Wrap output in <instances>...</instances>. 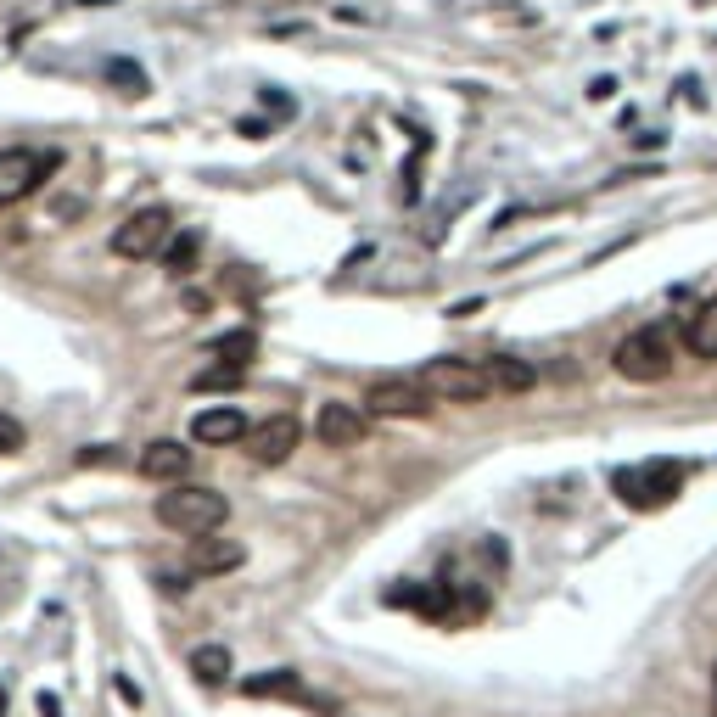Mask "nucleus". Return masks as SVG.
I'll use <instances>...</instances> for the list:
<instances>
[{
  "mask_svg": "<svg viewBox=\"0 0 717 717\" xmlns=\"http://www.w3.org/2000/svg\"><path fill=\"white\" fill-rule=\"evenodd\" d=\"M421 387L432 398H449V404H482V398H493L488 359H432L421 370Z\"/></svg>",
  "mask_w": 717,
  "mask_h": 717,
  "instance_id": "nucleus-3",
  "label": "nucleus"
},
{
  "mask_svg": "<svg viewBox=\"0 0 717 717\" xmlns=\"http://www.w3.org/2000/svg\"><path fill=\"white\" fill-rule=\"evenodd\" d=\"M191 667H197L202 684H225L230 678V650L225 645H202L197 656H191Z\"/></svg>",
  "mask_w": 717,
  "mask_h": 717,
  "instance_id": "nucleus-18",
  "label": "nucleus"
},
{
  "mask_svg": "<svg viewBox=\"0 0 717 717\" xmlns=\"http://www.w3.org/2000/svg\"><path fill=\"white\" fill-rule=\"evenodd\" d=\"M712 689H717V667H712Z\"/></svg>",
  "mask_w": 717,
  "mask_h": 717,
  "instance_id": "nucleus-23",
  "label": "nucleus"
},
{
  "mask_svg": "<svg viewBox=\"0 0 717 717\" xmlns=\"http://www.w3.org/2000/svg\"><path fill=\"white\" fill-rule=\"evenodd\" d=\"M611 488H617V499L628 510H661V505H673L678 488H684V465H673V460L622 465L617 477H611Z\"/></svg>",
  "mask_w": 717,
  "mask_h": 717,
  "instance_id": "nucleus-2",
  "label": "nucleus"
},
{
  "mask_svg": "<svg viewBox=\"0 0 717 717\" xmlns=\"http://www.w3.org/2000/svg\"><path fill=\"white\" fill-rule=\"evenodd\" d=\"M488 376H493V393H527L538 381V370L527 359H516V353H499V359H488Z\"/></svg>",
  "mask_w": 717,
  "mask_h": 717,
  "instance_id": "nucleus-14",
  "label": "nucleus"
},
{
  "mask_svg": "<svg viewBox=\"0 0 717 717\" xmlns=\"http://www.w3.org/2000/svg\"><path fill=\"white\" fill-rule=\"evenodd\" d=\"M169 241H174V213L169 208H141L113 230V253L129 258V264H141V258H163Z\"/></svg>",
  "mask_w": 717,
  "mask_h": 717,
  "instance_id": "nucleus-5",
  "label": "nucleus"
},
{
  "mask_svg": "<svg viewBox=\"0 0 717 717\" xmlns=\"http://www.w3.org/2000/svg\"><path fill=\"white\" fill-rule=\"evenodd\" d=\"M107 79H113V85L124 90V96H146V73L135 68V62H124V57H118L113 68H107Z\"/></svg>",
  "mask_w": 717,
  "mask_h": 717,
  "instance_id": "nucleus-20",
  "label": "nucleus"
},
{
  "mask_svg": "<svg viewBox=\"0 0 717 717\" xmlns=\"http://www.w3.org/2000/svg\"><path fill=\"white\" fill-rule=\"evenodd\" d=\"M297 689H303V678L292 667H269V673L241 678V695H253V701H275V695H297Z\"/></svg>",
  "mask_w": 717,
  "mask_h": 717,
  "instance_id": "nucleus-15",
  "label": "nucleus"
},
{
  "mask_svg": "<svg viewBox=\"0 0 717 717\" xmlns=\"http://www.w3.org/2000/svg\"><path fill=\"white\" fill-rule=\"evenodd\" d=\"M253 331H225V337H213V359H219V365H253Z\"/></svg>",
  "mask_w": 717,
  "mask_h": 717,
  "instance_id": "nucleus-17",
  "label": "nucleus"
},
{
  "mask_svg": "<svg viewBox=\"0 0 717 717\" xmlns=\"http://www.w3.org/2000/svg\"><path fill=\"white\" fill-rule=\"evenodd\" d=\"M141 477H152V482H185L191 477V449L185 443H174V437H157V443H146V454H141Z\"/></svg>",
  "mask_w": 717,
  "mask_h": 717,
  "instance_id": "nucleus-11",
  "label": "nucleus"
},
{
  "mask_svg": "<svg viewBox=\"0 0 717 717\" xmlns=\"http://www.w3.org/2000/svg\"><path fill=\"white\" fill-rule=\"evenodd\" d=\"M40 712H45V717H62V706H57V695H40Z\"/></svg>",
  "mask_w": 717,
  "mask_h": 717,
  "instance_id": "nucleus-22",
  "label": "nucleus"
},
{
  "mask_svg": "<svg viewBox=\"0 0 717 717\" xmlns=\"http://www.w3.org/2000/svg\"><path fill=\"white\" fill-rule=\"evenodd\" d=\"M684 348L695 353V359H717V297L689 314V325H684Z\"/></svg>",
  "mask_w": 717,
  "mask_h": 717,
  "instance_id": "nucleus-13",
  "label": "nucleus"
},
{
  "mask_svg": "<svg viewBox=\"0 0 717 717\" xmlns=\"http://www.w3.org/2000/svg\"><path fill=\"white\" fill-rule=\"evenodd\" d=\"M202 258V230H174V241L163 247V269H169L174 281H185Z\"/></svg>",
  "mask_w": 717,
  "mask_h": 717,
  "instance_id": "nucleus-16",
  "label": "nucleus"
},
{
  "mask_svg": "<svg viewBox=\"0 0 717 717\" xmlns=\"http://www.w3.org/2000/svg\"><path fill=\"white\" fill-rule=\"evenodd\" d=\"M51 163L57 157L51 152H29V146H6L0 152V208H12V202H23L34 191V185L51 174Z\"/></svg>",
  "mask_w": 717,
  "mask_h": 717,
  "instance_id": "nucleus-7",
  "label": "nucleus"
},
{
  "mask_svg": "<svg viewBox=\"0 0 717 717\" xmlns=\"http://www.w3.org/2000/svg\"><path fill=\"white\" fill-rule=\"evenodd\" d=\"M241 381H247L241 365H208L191 376V387H197V393H225V387H241Z\"/></svg>",
  "mask_w": 717,
  "mask_h": 717,
  "instance_id": "nucleus-19",
  "label": "nucleus"
},
{
  "mask_svg": "<svg viewBox=\"0 0 717 717\" xmlns=\"http://www.w3.org/2000/svg\"><path fill=\"white\" fill-rule=\"evenodd\" d=\"M365 409L381 415V421H421L432 409V393L421 387V376H387L365 393Z\"/></svg>",
  "mask_w": 717,
  "mask_h": 717,
  "instance_id": "nucleus-6",
  "label": "nucleus"
},
{
  "mask_svg": "<svg viewBox=\"0 0 717 717\" xmlns=\"http://www.w3.org/2000/svg\"><path fill=\"white\" fill-rule=\"evenodd\" d=\"M611 365H617L622 381H661L673 370V342L661 325H645V331H628L611 353Z\"/></svg>",
  "mask_w": 717,
  "mask_h": 717,
  "instance_id": "nucleus-4",
  "label": "nucleus"
},
{
  "mask_svg": "<svg viewBox=\"0 0 717 717\" xmlns=\"http://www.w3.org/2000/svg\"><path fill=\"white\" fill-rule=\"evenodd\" d=\"M157 521L174 527L185 538H208L230 521V499L219 488H197V482H174L163 499H157Z\"/></svg>",
  "mask_w": 717,
  "mask_h": 717,
  "instance_id": "nucleus-1",
  "label": "nucleus"
},
{
  "mask_svg": "<svg viewBox=\"0 0 717 717\" xmlns=\"http://www.w3.org/2000/svg\"><path fill=\"white\" fill-rule=\"evenodd\" d=\"M241 443H247V460L281 465V460H292V449L303 443V426H297V415H269V421H258Z\"/></svg>",
  "mask_w": 717,
  "mask_h": 717,
  "instance_id": "nucleus-8",
  "label": "nucleus"
},
{
  "mask_svg": "<svg viewBox=\"0 0 717 717\" xmlns=\"http://www.w3.org/2000/svg\"><path fill=\"white\" fill-rule=\"evenodd\" d=\"M247 432H253V426H247V415H241L236 404H213V409H202L197 421H191V437H197V443H208V449L241 443Z\"/></svg>",
  "mask_w": 717,
  "mask_h": 717,
  "instance_id": "nucleus-10",
  "label": "nucleus"
},
{
  "mask_svg": "<svg viewBox=\"0 0 717 717\" xmlns=\"http://www.w3.org/2000/svg\"><path fill=\"white\" fill-rule=\"evenodd\" d=\"M247 561V549L230 544V538H197V549H191V572L197 577H219V572H236V566Z\"/></svg>",
  "mask_w": 717,
  "mask_h": 717,
  "instance_id": "nucleus-12",
  "label": "nucleus"
},
{
  "mask_svg": "<svg viewBox=\"0 0 717 717\" xmlns=\"http://www.w3.org/2000/svg\"><path fill=\"white\" fill-rule=\"evenodd\" d=\"M365 432H370V421L359 404H320V415H314V437L325 449H359Z\"/></svg>",
  "mask_w": 717,
  "mask_h": 717,
  "instance_id": "nucleus-9",
  "label": "nucleus"
},
{
  "mask_svg": "<svg viewBox=\"0 0 717 717\" xmlns=\"http://www.w3.org/2000/svg\"><path fill=\"white\" fill-rule=\"evenodd\" d=\"M17 449H23V426L12 415H0V454H17Z\"/></svg>",
  "mask_w": 717,
  "mask_h": 717,
  "instance_id": "nucleus-21",
  "label": "nucleus"
}]
</instances>
